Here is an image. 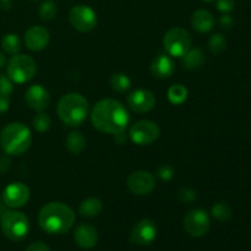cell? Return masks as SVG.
Masks as SVG:
<instances>
[{
  "mask_svg": "<svg viewBox=\"0 0 251 251\" xmlns=\"http://www.w3.org/2000/svg\"><path fill=\"white\" fill-rule=\"evenodd\" d=\"M178 196L179 199H180L181 202L190 203L196 200V191H194L193 189L190 188H183L180 189V191H179Z\"/></svg>",
  "mask_w": 251,
  "mask_h": 251,
  "instance_id": "1f68e13d",
  "label": "cell"
},
{
  "mask_svg": "<svg viewBox=\"0 0 251 251\" xmlns=\"http://www.w3.org/2000/svg\"><path fill=\"white\" fill-rule=\"evenodd\" d=\"M50 34L43 26H32L25 32V44L32 51L43 50L49 43Z\"/></svg>",
  "mask_w": 251,
  "mask_h": 251,
  "instance_id": "2e32d148",
  "label": "cell"
},
{
  "mask_svg": "<svg viewBox=\"0 0 251 251\" xmlns=\"http://www.w3.org/2000/svg\"><path fill=\"white\" fill-rule=\"evenodd\" d=\"M4 213V206H2L1 201H0V215H2Z\"/></svg>",
  "mask_w": 251,
  "mask_h": 251,
  "instance_id": "60d3db41",
  "label": "cell"
},
{
  "mask_svg": "<svg viewBox=\"0 0 251 251\" xmlns=\"http://www.w3.org/2000/svg\"><path fill=\"white\" fill-rule=\"evenodd\" d=\"M150 70L154 77L163 80V78H168L173 75L174 71H176V64H174V60L171 55L159 54L152 60Z\"/></svg>",
  "mask_w": 251,
  "mask_h": 251,
  "instance_id": "ac0fdd59",
  "label": "cell"
},
{
  "mask_svg": "<svg viewBox=\"0 0 251 251\" xmlns=\"http://www.w3.org/2000/svg\"><path fill=\"white\" fill-rule=\"evenodd\" d=\"M184 228L191 237H203L207 234L211 228L210 216L202 208H195V210L189 211L184 217Z\"/></svg>",
  "mask_w": 251,
  "mask_h": 251,
  "instance_id": "9c48e42d",
  "label": "cell"
},
{
  "mask_svg": "<svg viewBox=\"0 0 251 251\" xmlns=\"http://www.w3.org/2000/svg\"><path fill=\"white\" fill-rule=\"evenodd\" d=\"M12 91H14V86L9 76L0 75V97H9Z\"/></svg>",
  "mask_w": 251,
  "mask_h": 251,
  "instance_id": "f546056e",
  "label": "cell"
},
{
  "mask_svg": "<svg viewBox=\"0 0 251 251\" xmlns=\"http://www.w3.org/2000/svg\"><path fill=\"white\" fill-rule=\"evenodd\" d=\"M71 26L78 32H90L97 26V14L87 5H75L69 12Z\"/></svg>",
  "mask_w": 251,
  "mask_h": 251,
  "instance_id": "30bf717a",
  "label": "cell"
},
{
  "mask_svg": "<svg viewBox=\"0 0 251 251\" xmlns=\"http://www.w3.org/2000/svg\"><path fill=\"white\" fill-rule=\"evenodd\" d=\"M203 1H213V0H203Z\"/></svg>",
  "mask_w": 251,
  "mask_h": 251,
  "instance_id": "b9f144b4",
  "label": "cell"
},
{
  "mask_svg": "<svg viewBox=\"0 0 251 251\" xmlns=\"http://www.w3.org/2000/svg\"><path fill=\"white\" fill-rule=\"evenodd\" d=\"M31 1H37V0H31Z\"/></svg>",
  "mask_w": 251,
  "mask_h": 251,
  "instance_id": "7bdbcfd3",
  "label": "cell"
},
{
  "mask_svg": "<svg viewBox=\"0 0 251 251\" xmlns=\"http://www.w3.org/2000/svg\"><path fill=\"white\" fill-rule=\"evenodd\" d=\"M29 200V189L24 183H11L2 191V201L10 208L24 207Z\"/></svg>",
  "mask_w": 251,
  "mask_h": 251,
  "instance_id": "5bb4252c",
  "label": "cell"
},
{
  "mask_svg": "<svg viewBox=\"0 0 251 251\" xmlns=\"http://www.w3.org/2000/svg\"><path fill=\"white\" fill-rule=\"evenodd\" d=\"M127 105L132 112L137 114H144V113L151 112L156 105V96L150 90L145 88H137L132 91L127 96Z\"/></svg>",
  "mask_w": 251,
  "mask_h": 251,
  "instance_id": "4fadbf2b",
  "label": "cell"
},
{
  "mask_svg": "<svg viewBox=\"0 0 251 251\" xmlns=\"http://www.w3.org/2000/svg\"><path fill=\"white\" fill-rule=\"evenodd\" d=\"M37 73V64L26 54H15L7 64V76L12 82L25 83L31 81Z\"/></svg>",
  "mask_w": 251,
  "mask_h": 251,
  "instance_id": "8992f818",
  "label": "cell"
},
{
  "mask_svg": "<svg viewBox=\"0 0 251 251\" xmlns=\"http://www.w3.org/2000/svg\"><path fill=\"white\" fill-rule=\"evenodd\" d=\"M216 6H217L218 11L223 12V14H229L234 9L235 2L234 0H217Z\"/></svg>",
  "mask_w": 251,
  "mask_h": 251,
  "instance_id": "d6a6232c",
  "label": "cell"
},
{
  "mask_svg": "<svg viewBox=\"0 0 251 251\" xmlns=\"http://www.w3.org/2000/svg\"><path fill=\"white\" fill-rule=\"evenodd\" d=\"M10 166H11V159L9 158V154H2L0 156V173H5L9 171Z\"/></svg>",
  "mask_w": 251,
  "mask_h": 251,
  "instance_id": "e575fe53",
  "label": "cell"
},
{
  "mask_svg": "<svg viewBox=\"0 0 251 251\" xmlns=\"http://www.w3.org/2000/svg\"><path fill=\"white\" fill-rule=\"evenodd\" d=\"M211 213H212L216 220L221 221V222H226V221L232 218L233 211L232 207L227 202H217L211 208Z\"/></svg>",
  "mask_w": 251,
  "mask_h": 251,
  "instance_id": "d4e9b609",
  "label": "cell"
},
{
  "mask_svg": "<svg viewBox=\"0 0 251 251\" xmlns=\"http://www.w3.org/2000/svg\"><path fill=\"white\" fill-rule=\"evenodd\" d=\"M110 86L115 92L123 93L129 90L131 86V80L125 74H114L110 78Z\"/></svg>",
  "mask_w": 251,
  "mask_h": 251,
  "instance_id": "484cf974",
  "label": "cell"
},
{
  "mask_svg": "<svg viewBox=\"0 0 251 251\" xmlns=\"http://www.w3.org/2000/svg\"><path fill=\"white\" fill-rule=\"evenodd\" d=\"M56 113L68 126H80L88 115V100L81 93H66L59 100Z\"/></svg>",
  "mask_w": 251,
  "mask_h": 251,
  "instance_id": "3957f363",
  "label": "cell"
},
{
  "mask_svg": "<svg viewBox=\"0 0 251 251\" xmlns=\"http://www.w3.org/2000/svg\"><path fill=\"white\" fill-rule=\"evenodd\" d=\"M157 176H158L161 180H171L174 176V168L169 166V164H162L161 167L157 168Z\"/></svg>",
  "mask_w": 251,
  "mask_h": 251,
  "instance_id": "4dcf8cb0",
  "label": "cell"
},
{
  "mask_svg": "<svg viewBox=\"0 0 251 251\" xmlns=\"http://www.w3.org/2000/svg\"><path fill=\"white\" fill-rule=\"evenodd\" d=\"M32 124H33V127L37 131L46 132L50 129L51 119L48 114H46V113L43 112H39L38 114L34 115Z\"/></svg>",
  "mask_w": 251,
  "mask_h": 251,
  "instance_id": "f1b7e54d",
  "label": "cell"
},
{
  "mask_svg": "<svg viewBox=\"0 0 251 251\" xmlns=\"http://www.w3.org/2000/svg\"><path fill=\"white\" fill-rule=\"evenodd\" d=\"M32 134L22 123H10L0 132V146L9 156H20L29 149Z\"/></svg>",
  "mask_w": 251,
  "mask_h": 251,
  "instance_id": "277c9868",
  "label": "cell"
},
{
  "mask_svg": "<svg viewBox=\"0 0 251 251\" xmlns=\"http://www.w3.org/2000/svg\"><path fill=\"white\" fill-rule=\"evenodd\" d=\"M191 26L195 31L200 32V33H206L210 32L215 26V19L213 15L211 14L208 10L199 9L191 15Z\"/></svg>",
  "mask_w": 251,
  "mask_h": 251,
  "instance_id": "d6986e66",
  "label": "cell"
},
{
  "mask_svg": "<svg viewBox=\"0 0 251 251\" xmlns=\"http://www.w3.org/2000/svg\"><path fill=\"white\" fill-rule=\"evenodd\" d=\"M26 251H50V248L43 242H34L28 245Z\"/></svg>",
  "mask_w": 251,
  "mask_h": 251,
  "instance_id": "836d02e7",
  "label": "cell"
},
{
  "mask_svg": "<svg viewBox=\"0 0 251 251\" xmlns=\"http://www.w3.org/2000/svg\"><path fill=\"white\" fill-rule=\"evenodd\" d=\"M126 185L135 195H149L156 188V179L150 172L136 171L127 176Z\"/></svg>",
  "mask_w": 251,
  "mask_h": 251,
  "instance_id": "8fae6325",
  "label": "cell"
},
{
  "mask_svg": "<svg viewBox=\"0 0 251 251\" xmlns=\"http://www.w3.org/2000/svg\"><path fill=\"white\" fill-rule=\"evenodd\" d=\"M25 100L31 109L36 112H43L50 103V95L48 90L42 85H32L25 93Z\"/></svg>",
  "mask_w": 251,
  "mask_h": 251,
  "instance_id": "9a60e30c",
  "label": "cell"
},
{
  "mask_svg": "<svg viewBox=\"0 0 251 251\" xmlns=\"http://www.w3.org/2000/svg\"><path fill=\"white\" fill-rule=\"evenodd\" d=\"M188 88L185 86L180 85V83H176V85L169 87L167 97H168V100L173 105H180L185 102L186 98H188Z\"/></svg>",
  "mask_w": 251,
  "mask_h": 251,
  "instance_id": "603a6c76",
  "label": "cell"
},
{
  "mask_svg": "<svg viewBox=\"0 0 251 251\" xmlns=\"http://www.w3.org/2000/svg\"><path fill=\"white\" fill-rule=\"evenodd\" d=\"M10 107V98L9 97H0V114H4L9 110Z\"/></svg>",
  "mask_w": 251,
  "mask_h": 251,
  "instance_id": "8d00e7d4",
  "label": "cell"
},
{
  "mask_svg": "<svg viewBox=\"0 0 251 251\" xmlns=\"http://www.w3.org/2000/svg\"><path fill=\"white\" fill-rule=\"evenodd\" d=\"M65 147L71 154L77 156L85 150L86 147V139L81 131H71L65 139Z\"/></svg>",
  "mask_w": 251,
  "mask_h": 251,
  "instance_id": "44dd1931",
  "label": "cell"
},
{
  "mask_svg": "<svg viewBox=\"0 0 251 251\" xmlns=\"http://www.w3.org/2000/svg\"><path fill=\"white\" fill-rule=\"evenodd\" d=\"M74 240L81 249H92L98 242V232L93 226L82 223L74 232Z\"/></svg>",
  "mask_w": 251,
  "mask_h": 251,
  "instance_id": "e0dca14e",
  "label": "cell"
},
{
  "mask_svg": "<svg viewBox=\"0 0 251 251\" xmlns=\"http://www.w3.org/2000/svg\"><path fill=\"white\" fill-rule=\"evenodd\" d=\"M103 210L102 201L98 198H88L83 200L78 206V213L83 217H97Z\"/></svg>",
  "mask_w": 251,
  "mask_h": 251,
  "instance_id": "ffe728a7",
  "label": "cell"
},
{
  "mask_svg": "<svg viewBox=\"0 0 251 251\" xmlns=\"http://www.w3.org/2000/svg\"><path fill=\"white\" fill-rule=\"evenodd\" d=\"M5 63H6V59H5V55L1 53V51H0V69H2V66L5 65Z\"/></svg>",
  "mask_w": 251,
  "mask_h": 251,
  "instance_id": "ab89813d",
  "label": "cell"
},
{
  "mask_svg": "<svg viewBox=\"0 0 251 251\" xmlns=\"http://www.w3.org/2000/svg\"><path fill=\"white\" fill-rule=\"evenodd\" d=\"M233 24H234V21H233V19L229 16V15H225V16H222L220 19L221 27H222V28H225V29L232 28Z\"/></svg>",
  "mask_w": 251,
  "mask_h": 251,
  "instance_id": "d590c367",
  "label": "cell"
},
{
  "mask_svg": "<svg viewBox=\"0 0 251 251\" xmlns=\"http://www.w3.org/2000/svg\"><path fill=\"white\" fill-rule=\"evenodd\" d=\"M114 140L118 142V144H124L126 141V137H125L124 131L119 132V134H115L114 135Z\"/></svg>",
  "mask_w": 251,
  "mask_h": 251,
  "instance_id": "f35d334b",
  "label": "cell"
},
{
  "mask_svg": "<svg viewBox=\"0 0 251 251\" xmlns=\"http://www.w3.org/2000/svg\"><path fill=\"white\" fill-rule=\"evenodd\" d=\"M1 47L2 49H4V51H6L7 54L15 55V54H19L22 48L21 39H20V37L15 33L5 34L1 39Z\"/></svg>",
  "mask_w": 251,
  "mask_h": 251,
  "instance_id": "cb8c5ba5",
  "label": "cell"
},
{
  "mask_svg": "<svg viewBox=\"0 0 251 251\" xmlns=\"http://www.w3.org/2000/svg\"><path fill=\"white\" fill-rule=\"evenodd\" d=\"M56 12H58V6H56L54 0H46V1H43L39 5L38 14L41 19L44 20V21L53 20L55 17Z\"/></svg>",
  "mask_w": 251,
  "mask_h": 251,
  "instance_id": "4316f807",
  "label": "cell"
},
{
  "mask_svg": "<svg viewBox=\"0 0 251 251\" xmlns=\"http://www.w3.org/2000/svg\"><path fill=\"white\" fill-rule=\"evenodd\" d=\"M157 237V226L150 218H144L139 221L136 225L132 227L131 234H130V242L132 244L140 245V247H146L152 244Z\"/></svg>",
  "mask_w": 251,
  "mask_h": 251,
  "instance_id": "7c38bea8",
  "label": "cell"
},
{
  "mask_svg": "<svg viewBox=\"0 0 251 251\" xmlns=\"http://www.w3.org/2000/svg\"><path fill=\"white\" fill-rule=\"evenodd\" d=\"M163 46L168 55L183 58L184 54L191 48L190 33L181 27H173L164 34Z\"/></svg>",
  "mask_w": 251,
  "mask_h": 251,
  "instance_id": "52a82bcc",
  "label": "cell"
},
{
  "mask_svg": "<svg viewBox=\"0 0 251 251\" xmlns=\"http://www.w3.org/2000/svg\"><path fill=\"white\" fill-rule=\"evenodd\" d=\"M91 120L98 131L115 135L125 131L130 115L123 103L107 98L96 103L91 112Z\"/></svg>",
  "mask_w": 251,
  "mask_h": 251,
  "instance_id": "6da1fadb",
  "label": "cell"
},
{
  "mask_svg": "<svg viewBox=\"0 0 251 251\" xmlns=\"http://www.w3.org/2000/svg\"><path fill=\"white\" fill-rule=\"evenodd\" d=\"M12 6V0H0V9L10 10Z\"/></svg>",
  "mask_w": 251,
  "mask_h": 251,
  "instance_id": "74e56055",
  "label": "cell"
},
{
  "mask_svg": "<svg viewBox=\"0 0 251 251\" xmlns=\"http://www.w3.org/2000/svg\"><path fill=\"white\" fill-rule=\"evenodd\" d=\"M161 135V129L157 123L151 120H139L134 123L129 130V137L135 145L146 146L153 144Z\"/></svg>",
  "mask_w": 251,
  "mask_h": 251,
  "instance_id": "ba28073f",
  "label": "cell"
},
{
  "mask_svg": "<svg viewBox=\"0 0 251 251\" xmlns=\"http://www.w3.org/2000/svg\"><path fill=\"white\" fill-rule=\"evenodd\" d=\"M183 63L188 70L201 68L205 63V51L201 48H190L184 54Z\"/></svg>",
  "mask_w": 251,
  "mask_h": 251,
  "instance_id": "7402d4cb",
  "label": "cell"
},
{
  "mask_svg": "<svg viewBox=\"0 0 251 251\" xmlns=\"http://www.w3.org/2000/svg\"><path fill=\"white\" fill-rule=\"evenodd\" d=\"M208 48L210 50L212 51L213 54L218 55V54L223 53L227 48V39L223 34L221 33H216L208 39Z\"/></svg>",
  "mask_w": 251,
  "mask_h": 251,
  "instance_id": "83f0119b",
  "label": "cell"
},
{
  "mask_svg": "<svg viewBox=\"0 0 251 251\" xmlns=\"http://www.w3.org/2000/svg\"><path fill=\"white\" fill-rule=\"evenodd\" d=\"M76 221L75 211L63 202H49L41 208L39 227L49 234H63L73 228Z\"/></svg>",
  "mask_w": 251,
  "mask_h": 251,
  "instance_id": "7a4b0ae2",
  "label": "cell"
},
{
  "mask_svg": "<svg viewBox=\"0 0 251 251\" xmlns=\"http://www.w3.org/2000/svg\"><path fill=\"white\" fill-rule=\"evenodd\" d=\"M0 227L7 239L19 242L28 234L29 221L20 211H5L0 218Z\"/></svg>",
  "mask_w": 251,
  "mask_h": 251,
  "instance_id": "5b68a950",
  "label": "cell"
}]
</instances>
